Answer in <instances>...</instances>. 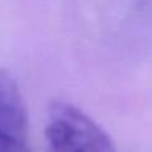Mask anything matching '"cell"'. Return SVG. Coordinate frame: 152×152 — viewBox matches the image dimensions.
I'll return each mask as SVG.
<instances>
[{
  "label": "cell",
  "mask_w": 152,
  "mask_h": 152,
  "mask_svg": "<svg viewBox=\"0 0 152 152\" xmlns=\"http://www.w3.org/2000/svg\"><path fill=\"white\" fill-rule=\"evenodd\" d=\"M44 132L49 152H118L102 126L67 102L49 106Z\"/></svg>",
  "instance_id": "cell-1"
},
{
  "label": "cell",
  "mask_w": 152,
  "mask_h": 152,
  "mask_svg": "<svg viewBox=\"0 0 152 152\" xmlns=\"http://www.w3.org/2000/svg\"><path fill=\"white\" fill-rule=\"evenodd\" d=\"M0 142L26 145L28 111L17 80L10 72L0 69Z\"/></svg>",
  "instance_id": "cell-2"
}]
</instances>
